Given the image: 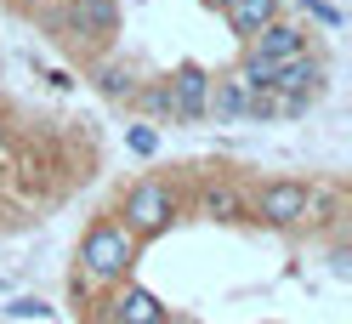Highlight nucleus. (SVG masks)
Returning <instances> with one entry per match:
<instances>
[{"label":"nucleus","instance_id":"nucleus-13","mask_svg":"<svg viewBox=\"0 0 352 324\" xmlns=\"http://www.w3.org/2000/svg\"><path fill=\"white\" fill-rule=\"evenodd\" d=\"M125 142H131V154H142V160H153V154H160V131H148V125H131V131H125Z\"/></svg>","mask_w":352,"mask_h":324},{"label":"nucleus","instance_id":"nucleus-1","mask_svg":"<svg viewBox=\"0 0 352 324\" xmlns=\"http://www.w3.org/2000/svg\"><path fill=\"white\" fill-rule=\"evenodd\" d=\"M131 262H137V233L120 228V222H97V228L80 239V268H85V279H97V285L125 279Z\"/></svg>","mask_w":352,"mask_h":324},{"label":"nucleus","instance_id":"nucleus-7","mask_svg":"<svg viewBox=\"0 0 352 324\" xmlns=\"http://www.w3.org/2000/svg\"><path fill=\"white\" fill-rule=\"evenodd\" d=\"M318 80H324V69H318L307 52H296V57H284L278 69H273V85H267V91H278V97H307V102H313V97H318Z\"/></svg>","mask_w":352,"mask_h":324},{"label":"nucleus","instance_id":"nucleus-14","mask_svg":"<svg viewBox=\"0 0 352 324\" xmlns=\"http://www.w3.org/2000/svg\"><path fill=\"white\" fill-rule=\"evenodd\" d=\"M6 313H17V318H46L52 307H46V301H40V296H17V301H12Z\"/></svg>","mask_w":352,"mask_h":324},{"label":"nucleus","instance_id":"nucleus-15","mask_svg":"<svg viewBox=\"0 0 352 324\" xmlns=\"http://www.w3.org/2000/svg\"><path fill=\"white\" fill-rule=\"evenodd\" d=\"M301 12H313L318 23H329V29H341V12L329 6V0H301Z\"/></svg>","mask_w":352,"mask_h":324},{"label":"nucleus","instance_id":"nucleus-12","mask_svg":"<svg viewBox=\"0 0 352 324\" xmlns=\"http://www.w3.org/2000/svg\"><path fill=\"white\" fill-rule=\"evenodd\" d=\"M97 85H102L108 97H131V91H137L131 69H120V63H102V69H97Z\"/></svg>","mask_w":352,"mask_h":324},{"label":"nucleus","instance_id":"nucleus-4","mask_svg":"<svg viewBox=\"0 0 352 324\" xmlns=\"http://www.w3.org/2000/svg\"><path fill=\"white\" fill-rule=\"evenodd\" d=\"M165 97H170V120L176 125H199L205 120V97H210V74L199 63H182L176 80H165Z\"/></svg>","mask_w":352,"mask_h":324},{"label":"nucleus","instance_id":"nucleus-18","mask_svg":"<svg viewBox=\"0 0 352 324\" xmlns=\"http://www.w3.org/2000/svg\"><path fill=\"white\" fill-rule=\"evenodd\" d=\"M0 142H6V137H0Z\"/></svg>","mask_w":352,"mask_h":324},{"label":"nucleus","instance_id":"nucleus-5","mask_svg":"<svg viewBox=\"0 0 352 324\" xmlns=\"http://www.w3.org/2000/svg\"><path fill=\"white\" fill-rule=\"evenodd\" d=\"M205 120H216V125H250V120H256V91L245 85V74L210 80V97H205Z\"/></svg>","mask_w":352,"mask_h":324},{"label":"nucleus","instance_id":"nucleus-2","mask_svg":"<svg viewBox=\"0 0 352 324\" xmlns=\"http://www.w3.org/2000/svg\"><path fill=\"white\" fill-rule=\"evenodd\" d=\"M176 222V188L160 177H142L125 193V228L131 233H165Z\"/></svg>","mask_w":352,"mask_h":324},{"label":"nucleus","instance_id":"nucleus-9","mask_svg":"<svg viewBox=\"0 0 352 324\" xmlns=\"http://www.w3.org/2000/svg\"><path fill=\"white\" fill-rule=\"evenodd\" d=\"M114 318L120 324H165V307H160V296H153V290L125 285V296L114 301Z\"/></svg>","mask_w":352,"mask_h":324},{"label":"nucleus","instance_id":"nucleus-3","mask_svg":"<svg viewBox=\"0 0 352 324\" xmlns=\"http://www.w3.org/2000/svg\"><path fill=\"white\" fill-rule=\"evenodd\" d=\"M307 210H313V188L307 182L278 177V182H261V193H256V216L267 228H296V222H307Z\"/></svg>","mask_w":352,"mask_h":324},{"label":"nucleus","instance_id":"nucleus-8","mask_svg":"<svg viewBox=\"0 0 352 324\" xmlns=\"http://www.w3.org/2000/svg\"><path fill=\"white\" fill-rule=\"evenodd\" d=\"M250 52H256V57H267V63H284V57L307 52V34H301L296 23H278V17H273L267 29H256V34H250Z\"/></svg>","mask_w":352,"mask_h":324},{"label":"nucleus","instance_id":"nucleus-6","mask_svg":"<svg viewBox=\"0 0 352 324\" xmlns=\"http://www.w3.org/2000/svg\"><path fill=\"white\" fill-rule=\"evenodd\" d=\"M63 34L69 40H108V34H120V6L114 0H69Z\"/></svg>","mask_w":352,"mask_h":324},{"label":"nucleus","instance_id":"nucleus-11","mask_svg":"<svg viewBox=\"0 0 352 324\" xmlns=\"http://www.w3.org/2000/svg\"><path fill=\"white\" fill-rule=\"evenodd\" d=\"M205 216H216V222H239V216H245V199H239L233 188H210L205 193Z\"/></svg>","mask_w":352,"mask_h":324},{"label":"nucleus","instance_id":"nucleus-10","mask_svg":"<svg viewBox=\"0 0 352 324\" xmlns=\"http://www.w3.org/2000/svg\"><path fill=\"white\" fill-rule=\"evenodd\" d=\"M228 6V23H233V34H256V29H267L273 17H278V0H222Z\"/></svg>","mask_w":352,"mask_h":324},{"label":"nucleus","instance_id":"nucleus-17","mask_svg":"<svg viewBox=\"0 0 352 324\" xmlns=\"http://www.w3.org/2000/svg\"><path fill=\"white\" fill-rule=\"evenodd\" d=\"M40 6H63V0H40Z\"/></svg>","mask_w":352,"mask_h":324},{"label":"nucleus","instance_id":"nucleus-16","mask_svg":"<svg viewBox=\"0 0 352 324\" xmlns=\"http://www.w3.org/2000/svg\"><path fill=\"white\" fill-rule=\"evenodd\" d=\"M142 102H148V114H170V97H165V85H148V91H142Z\"/></svg>","mask_w":352,"mask_h":324}]
</instances>
